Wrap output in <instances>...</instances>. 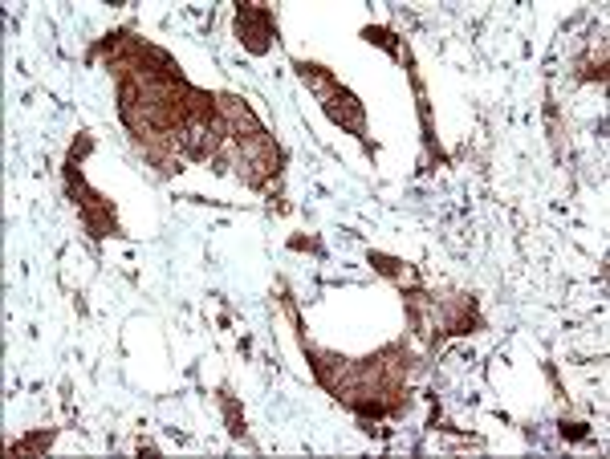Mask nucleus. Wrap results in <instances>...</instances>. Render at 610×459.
Wrapping results in <instances>:
<instances>
[{
  "instance_id": "nucleus-1",
  "label": "nucleus",
  "mask_w": 610,
  "mask_h": 459,
  "mask_svg": "<svg viewBox=\"0 0 610 459\" xmlns=\"http://www.w3.org/2000/svg\"><path fill=\"white\" fill-rule=\"evenodd\" d=\"M236 29L244 37V45H249L253 53H265L269 49V37H273V21L265 9H240L236 13Z\"/></svg>"
}]
</instances>
